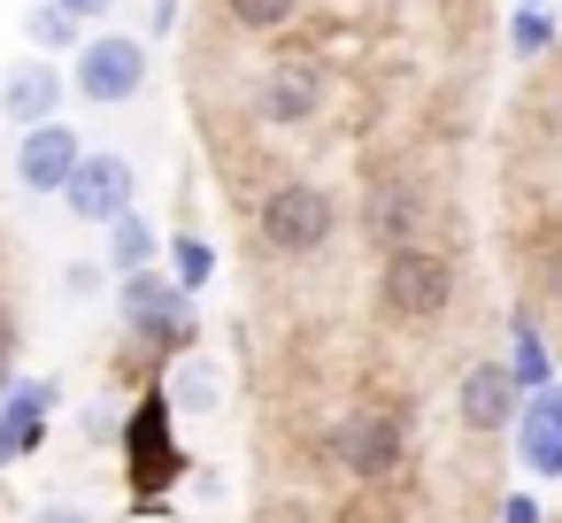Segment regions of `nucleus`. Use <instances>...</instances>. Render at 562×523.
I'll return each instance as SVG.
<instances>
[{"label":"nucleus","instance_id":"1","mask_svg":"<svg viewBox=\"0 0 562 523\" xmlns=\"http://www.w3.org/2000/svg\"><path fill=\"white\" fill-rule=\"evenodd\" d=\"M255 231H262V254H278V262H316V254L331 247V231H339V201H331V185H316V178H278V185L262 193V208H255Z\"/></svg>","mask_w":562,"mask_h":523},{"label":"nucleus","instance_id":"2","mask_svg":"<svg viewBox=\"0 0 562 523\" xmlns=\"http://www.w3.org/2000/svg\"><path fill=\"white\" fill-rule=\"evenodd\" d=\"M378 308L393 323H439L454 308V254L447 247H393L378 262Z\"/></svg>","mask_w":562,"mask_h":523},{"label":"nucleus","instance_id":"3","mask_svg":"<svg viewBox=\"0 0 562 523\" xmlns=\"http://www.w3.org/2000/svg\"><path fill=\"white\" fill-rule=\"evenodd\" d=\"M324 109H331V62H324L316 47H293V55L262 62V78H255V124H270V132H308Z\"/></svg>","mask_w":562,"mask_h":523},{"label":"nucleus","instance_id":"4","mask_svg":"<svg viewBox=\"0 0 562 523\" xmlns=\"http://www.w3.org/2000/svg\"><path fill=\"white\" fill-rule=\"evenodd\" d=\"M124 331H132L147 354L186 362V354H193V339H201V323H193V293H186L178 277H162V270L124 277Z\"/></svg>","mask_w":562,"mask_h":523},{"label":"nucleus","instance_id":"5","mask_svg":"<svg viewBox=\"0 0 562 523\" xmlns=\"http://www.w3.org/2000/svg\"><path fill=\"white\" fill-rule=\"evenodd\" d=\"M331 462L355 477V485H393L401 462H408V416L401 408H355L331 423Z\"/></svg>","mask_w":562,"mask_h":523},{"label":"nucleus","instance_id":"6","mask_svg":"<svg viewBox=\"0 0 562 523\" xmlns=\"http://www.w3.org/2000/svg\"><path fill=\"white\" fill-rule=\"evenodd\" d=\"M70 86H78L93 109L132 101V93L147 86V39H132V32H101V39H86V47L70 55Z\"/></svg>","mask_w":562,"mask_h":523},{"label":"nucleus","instance_id":"7","mask_svg":"<svg viewBox=\"0 0 562 523\" xmlns=\"http://www.w3.org/2000/svg\"><path fill=\"white\" fill-rule=\"evenodd\" d=\"M132 193H139V170H132V155H86L78 170H70V185H63V201H70V216L78 224H116V216H132Z\"/></svg>","mask_w":562,"mask_h":523},{"label":"nucleus","instance_id":"8","mask_svg":"<svg viewBox=\"0 0 562 523\" xmlns=\"http://www.w3.org/2000/svg\"><path fill=\"white\" fill-rule=\"evenodd\" d=\"M454 408H462V431H477V439H501V431H516V377H508V354H477L462 377H454Z\"/></svg>","mask_w":562,"mask_h":523},{"label":"nucleus","instance_id":"9","mask_svg":"<svg viewBox=\"0 0 562 523\" xmlns=\"http://www.w3.org/2000/svg\"><path fill=\"white\" fill-rule=\"evenodd\" d=\"M362 231H370V247H424V185L416 178H401V170H385V178H370L362 185Z\"/></svg>","mask_w":562,"mask_h":523},{"label":"nucleus","instance_id":"10","mask_svg":"<svg viewBox=\"0 0 562 523\" xmlns=\"http://www.w3.org/2000/svg\"><path fill=\"white\" fill-rule=\"evenodd\" d=\"M78 162H86V147H78L70 124H40V132L16 139V185L24 193H63Z\"/></svg>","mask_w":562,"mask_h":523},{"label":"nucleus","instance_id":"11","mask_svg":"<svg viewBox=\"0 0 562 523\" xmlns=\"http://www.w3.org/2000/svg\"><path fill=\"white\" fill-rule=\"evenodd\" d=\"M55 109H63V70L47 55H32V62H16L9 78H0V124L40 132V124H55Z\"/></svg>","mask_w":562,"mask_h":523},{"label":"nucleus","instance_id":"12","mask_svg":"<svg viewBox=\"0 0 562 523\" xmlns=\"http://www.w3.org/2000/svg\"><path fill=\"white\" fill-rule=\"evenodd\" d=\"M516 454L531 477H562V393L554 385L516 408Z\"/></svg>","mask_w":562,"mask_h":523},{"label":"nucleus","instance_id":"13","mask_svg":"<svg viewBox=\"0 0 562 523\" xmlns=\"http://www.w3.org/2000/svg\"><path fill=\"white\" fill-rule=\"evenodd\" d=\"M47 408H55V393H47V385H32V377H16V385H9V408H0V469L24 462V454L47 439Z\"/></svg>","mask_w":562,"mask_h":523},{"label":"nucleus","instance_id":"14","mask_svg":"<svg viewBox=\"0 0 562 523\" xmlns=\"http://www.w3.org/2000/svg\"><path fill=\"white\" fill-rule=\"evenodd\" d=\"M508 377H516V393H547L554 385V362H547V339H539L531 316H508Z\"/></svg>","mask_w":562,"mask_h":523},{"label":"nucleus","instance_id":"15","mask_svg":"<svg viewBox=\"0 0 562 523\" xmlns=\"http://www.w3.org/2000/svg\"><path fill=\"white\" fill-rule=\"evenodd\" d=\"M216 16L239 39H278L285 24H301V0H216Z\"/></svg>","mask_w":562,"mask_h":523},{"label":"nucleus","instance_id":"16","mask_svg":"<svg viewBox=\"0 0 562 523\" xmlns=\"http://www.w3.org/2000/svg\"><path fill=\"white\" fill-rule=\"evenodd\" d=\"M155 254H162V239H155V224H147L139 208L109 224V270H116V277H139V270H155Z\"/></svg>","mask_w":562,"mask_h":523},{"label":"nucleus","instance_id":"17","mask_svg":"<svg viewBox=\"0 0 562 523\" xmlns=\"http://www.w3.org/2000/svg\"><path fill=\"white\" fill-rule=\"evenodd\" d=\"M162 423H170V408H162V400H147V408H139V423H132V446L147 454V492H155V485H162V477L178 469V454H170Z\"/></svg>","mask_w":562,"mask_h":523},{"label":"nucleus","instance_id":"18","mask_svg":"<svg viewBox=\"0 0 562 523\" xmlns=\"http://www.w3.org/2000/svg\"><path fill=\"white\" fill-rule=\"evenodd\" d=\"M162 247H170V277H178L186 293H201V285L216 277V247H209V239H201L193 224H186L178 239H162Z\"/></svg>","mask_w":562,"mask_h":523},{"label":"nucleus","instance_id":"19","mask_svg":"<svg viewBox=\"0 0 562 523\" xmlns=\"http://www.w3.org/2000/svg\"><path fill=\"white\" fill-rule=\"evenodd\" d=\"M554 47H562L554 16H547V9H516V24H508V55H516V62H539V55H554Z\"/></svg>","mask_w":562,"mask_h":523},{"label":"nucleus","instance_id":"20","mask_svg":"<svg viewBox=\"0 0 562 523\" xmlns=\"http://www.w3.org/2000/svg\"><path fill=\"white\" fill-rule=\"evenodd\" d=\"M24 32H32V47H47V55H55V47H86V39H78V16L55 9V0H40V9L24 16Z\"/></svg>","mask_w":562,"mask_h":523},{"label":"nucleus","instance_id":"21","mask_svg":"<svg viewBox=\"0 0 562 523\" xmlns=\"http://www.w3.org/2000/svg\"><path fill=\"white\" fill-rule=\"evenodd\" d=\"M170 400H178V408H193V416H201V408H216V377H209V362H201V354H186V362L170 369Z\"/></svg>","mask_w":562,"mask_h":523},{"label":"nucleus","instance_id":"22","mask_svg":"<svg viewBox=\"0 0 562 523\" xmlns=\"http://www.w3.org/2000/svg\"><path fill=\"white\" fill-rule=\"evenodd\" d=\"M531 277H539V300H547V308H562V239L539 254V270H531Z\"/></svg>","mask_w":562,"mask_h":523},{"label":"nucleus","instance_id":"23","mask_svg":"<svg viewBox=\"0 0 562 523\" xmlns=\"http://www.w3.org/2000/svg\"><path fill=\"white\" fill-rule=\"evenodd\" d=\"M501 523H539V500H531V492H508V500H501Z\"/></svg>","mask_w":562,"mask_h":523},{"label":"nucleus","instance_id":"24","mask_svg":"<svg viewBox=\"0 0 562 523\" xmlns=\"http://www.w3.org/2000/svg\"><path fill=\"white\" fill-rule=\"evenodd\" d=\"M32 523H93V515H86V508H70V500H47Z\"/></svg>","mask_w":562,"mask_h":523},{"label":"nucleus","instance_id":"25","mask_svg":"<svg viewBox=\"0 0 562 523\" xmlns=\"http://www.w3.org/2000/svg\"><path fill=\"white\" fill-rule=\"evenodd\" d=\"M93 285H101V270H63V293H70V300H86Z\"/></svg>","mask_w":562,"mask_h":523},{"label":"nucleus","instance_id":"26","mask_svg":"<svg viewBox=\"0 0 562 523\" xmlns=\"http://www.w3.org/2000/svg\"><path fill=\"white\" fill-rule=\"evenodd\" d=\"M55 9H70V16L86 24V16H109V9H116V0H55Z\"/></svg>","mask_w":562,"mask_h":523},{"label":"nucleus","instance_id":"27","mask_svg":"<svg viewBox=\"0 0 562 523\" xmlns=\"http://www.w3.org/2000/svg\"><path fill=\"white\" fill-rule=\"evenodd\" d=\"M155 32H178V0H155Z\"/></svg>","mask_w":562,"mask_h":523},{"label":"nucleus","instance_id":"28","mask_svg":"<svg viewBox=\"0 0 562 523\" xmlns=\"http://www.w3.org/2000/svg\"><path fill=\"white\" fill-rule=\"evenodd\" d=\"M378 9H416V0H378Z\"/></svg>","mask_w":562,"mask_h":523},{"label":"nucleus","instance_id":"29","mask_svg":"<svg viewBox=\"0 0 562 523\" xmlns=\"http://www.w3.org/2000/svg\"><path fill=\"white\" fill-rule=\"evenodd\" d=\"M516 9H539V0H516Z\"/></svg>","mask_w":562,"mask_h":523}]
</instances>
